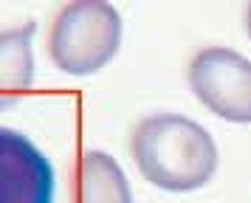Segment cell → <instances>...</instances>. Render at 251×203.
<instances>
[{
    "label": "cell",
    "instance_id": "cell-1",
    "mask_svg": "<svg viewBox=\"0 0 251 203\" xmlns=\"http://www.w3.org/2000/svg\"><path fill=\"white\" fill-rule=\"evenodd\" d=\"M130 152L138 172L164 192H195L217 169V147L203 124L178 113L147 116L136 124Z\"/></svg>",
    "mask_w": 251,
    "mask_h": 203
},
{
    "label": "cell",
    "instance_id": "cell-2",
    "mask_svg": "<svg viewBox=\"0 0 251 203\" xmlns=\"http://www.w3.org/2000/svg\"><path fill=\"white\" fill-rule=\"evenodd\" d=\"M122 45V14L102 0H76L57 11L48 31L51 62L71 76L102 71Z\"/></svg>",
    "mask_w": 251,
    "mask_h": 203
},
{
    "label": "cell",
    "instance_id": "cell-3",
    "mask_svg": "<svg viewBox=\"0 0 251 203\" xmlns=\"http://www.w3.org/2000/svg\"><path fill=\"white\" fill-rule=\"evenodd\" d=\"M189 88L231 124H251V59L231 48H203L189 62Z\"/></svg>",
    "mask_w": 251,
    "mask_h": 203
},
{
    "label": "cell",
    "instance_id": "cell-4",
    "mask_svg": "<svg viewBox=\"0 0 251 203\" xmlns=\"http://www.w3.org/2000/svg\"><path fill=\"white\" fill-rule=\"evenodd\" d=\"M57 175L40 147L0 127V203H54Z\"/></svg>",
    "mask_w": 251,
    "mask_h": 203
},
{
    "label": "cell",
    "instance_id": "cell-5",
    "mask_svg": "<svg viewBox=\"0 0 251 203\" xmlns=\"http://www.w3.org/2000/svg\"><path fill=\"white\" fill-rule=\"evenodd\" d=\"M37 23L0 31V110L12 107L31 90L34 82V43Z\"/></svg>",
    "mask_w": 251,
    "mask_h": 203
},
{
    "label": "cell",
    "instance_id": "cell-6",
    "mask_svg": "<svg viewBox=\"0 0 251 203\" xmlns=\"http://www.w3.org/2000/svg\"><path fill=\"white\" fill-rule=\"evenodd\" d=\"M74 203H133L127 175L113 155L102 150L82 152L74 178Z\"/></svg>",
    "mask_w": 251,
    "mask_h": 203
},
{
    "label": "cell",
    "instance_id": "cell-7",
    "mask_svg": "<svg viewBox=\"0 0 251 203\" xmlns=\"http://www.w3.org/2000/svg\"><path fill=\"white\" fill-rule=\"evenodd\" d=\"M246 25H249V34H251V3H249V9H246Z\"/></svg>",
    "mask_w": 251,
    "mask_h": 203
}]
</instances>
